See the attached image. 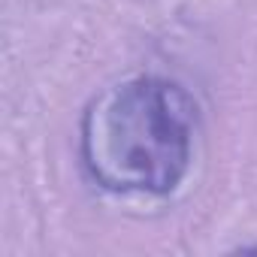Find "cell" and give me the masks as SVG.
Returning a JSON list of instances; mask_svg holds the SVG:
<instances>
[{
  "label": "cell",
  "mask_w": 257,
  "mask_h": 257,
  "mask_svg": "<svg viewBox=\"0 0 257 257\" xmlns=\"http://www.w3.org/2000/svg\"><path fill=\"white\" fill-rule=\"evenodd\" d=\"M197 106L191 94L158 76L103 91L82 118V161L112 191L167 194L194 158Z\"/></svg>",
  "instance_id": "1"
}]
</instances>
